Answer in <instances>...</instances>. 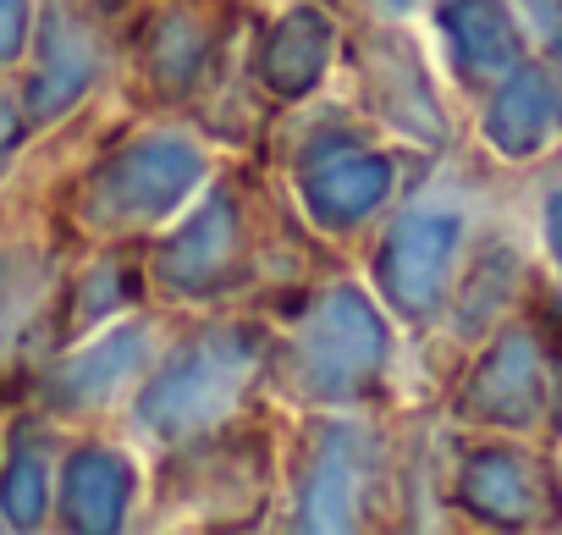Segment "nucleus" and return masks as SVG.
I'll return each instance as SVG.
<instances>
[]
</instances>
